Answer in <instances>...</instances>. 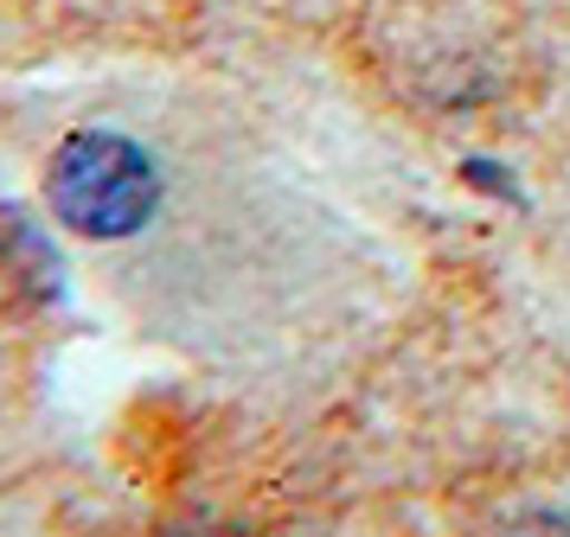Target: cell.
<instances>
[{
    "label": "cell",
    "instance_id": "obj_2",
    "mask_svg": "<svg viewBox=\"0 0 570 537\" xmlns=\"http://www.w3.org/2000/svg\"><path fill=\"white\" fill-rule=\"evenodd\" d=\"M167 537H244V531H232V525H180V531H167Z\"/></svg>",
    "mask_w": 570,
    "mask_h": 537
},
{
    "label": "cell",
    "instance_id": "obj_1",
    "mask_svg": "<svg viewBox=\"0 0 570 537\" xmlns=\"http://www.w3.org/2000/svg\"><path fill=\"white\" fill-rule=\"evenodd\" d=\"M46 199H52L65 230L116 243V237H135L155 218L160 173L141 153V141L109 135V128H78L58 141L52 167H46Z\"/></svg>",
    "mask_w": 570,
    "mask_h": 537
}]
</instances>
